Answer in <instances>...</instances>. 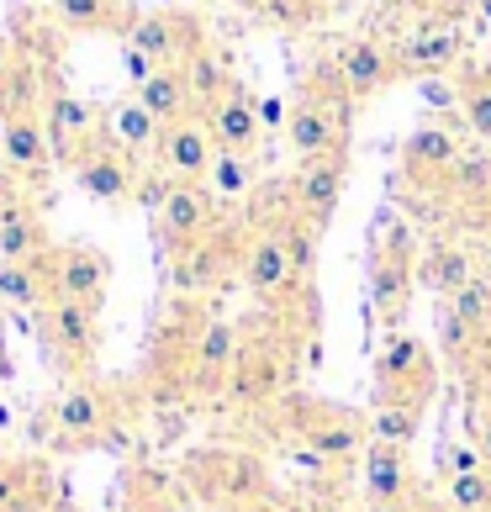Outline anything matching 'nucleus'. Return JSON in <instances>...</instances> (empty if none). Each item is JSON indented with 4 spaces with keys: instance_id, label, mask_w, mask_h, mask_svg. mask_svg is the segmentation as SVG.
I'll return each mask as SVG.
<instances>
[{
    "instance_id": "nucleus-48",
    "label": "nucleus",
    "mask_w": 491,
    "mask_h": 512,
    "mask_svg": "<svg viewBox=\"0 0 491 512\" xmlns=\"http://www.w3.org/2000/svg\"><path fill=\"white\" fill-rule=\"evenodd\" d=\"M0 428H11V407L6 402H0Z\"/></svg>"
},
{
    "instance_id": "nucleus-50",
    "label": "nucleus",
    "mask_w": 491,
    "mask_h": 512,
    "mask_svg": "<svg viewBox=\"0 0 491 512\" xmlns=\"http://www.w3.org/2000/svg\"><path fill=\"white\" fill-rule=\"evenodd\" d=\"M486 212H491V191H486V206H481V217H486Z\"/></svg>"
},
{
    "instance_id": "nucleus-5",
    "label": "nucleus",
    "mask_w": 491,
    "mask_h": 512,
    "mask_svg": "<svg viewBox=\"0 0 491 512\" xmlns=\"http://www.w3.org/2000/svg\"><path fill=\"white\" fill-rule=\"evenodd\" d=\"M433 386H439V365L423 338L412 333H391L381 359H375V402H433Z\"/></svg>"
},
{
    "instance_id": "nucleus-20",
    "label": "nucleus",
    "mask_w": 491,
    "mask_h": 512,
    "mask_svg": "<svg viewBox=\"0 0 491 512\" xmlns=\"http://www.w3.org/2000/svg\"><path fill=\"white\" fill-rule=\"evenodd\" d=\"M43 127H48V143H53V159L59 164H74L80 159V148L96 138V111H90L80 96H69V90L53 85V96L43 106Z\"/></svg>"
},
{
    "instance_id": "nucleus-29",
    "label": "nucleus",
    "mask_w": 491,
    "mask_h": 512,
    "mask_svg": "<svg viewBox=\"0 0 491 512\" xmlns=\"http://www.w3.org/2000/svg\"><path fill=\"white\" fill-rule=\"evenodd\" d=\"M53 16L69 32H122V37L138 22V11L127 0H53Z\"/></svg>"
},
{
    "instance_id": "nucleus-28",
    "label": "nucleus",
    "mask_w": 491,
    "mask_h": 512,
    "mask_svg": "<svg viewBox=\"0 0 491 512\" xmlns=\"http://www.w3.org/2000/svg\"><path fill=\"white\" fill-rule=\"evenodd\" d=\"M106 138L117 143L122 154H148V148H159L164 122H159L138 96H127V101H117V106L106 111Z\"/></svg>"
},
{
    "instance_id": "nucleus-41",
    "label": "nucleus",
    "mask_w": 491,
    "mask_h": 512,
    "mask_svg": "<svg viewBox=\"0 0 491 512\" xmlns=\"http://www.w3.org/2000/svg\"><path fill=\"white\" fill-rule=\"evenodd\" d=\"M286 512H338V502H328L317 486H307L301 497H291V502H286Z\"/></svg>"
},
{
    "instance_id": "nucleus-13",
    "label": "nucleus",
    "mask_w": 491,
    "mask_h": 512,
    "mask_svg": "<svg viewBox=\"0 0 491 512\" xmlns=\"http://www.w3.org/2000/svg\"><path fill=\"white\" fill-rule=\"evenodd\" d=\"M53 433L64 444L85 449V444H106V433L117 428V412H111V396L96 381H74L59 402H53Z\"/></svg>"
},
{
    "instance_id": "nucleus-26",
    "label": "nucleus",
    "mask_w": 491,
    "mask_h": 512,
    "mask_svg": "<svg viewBox=\"0 0 491 512\" xmlns=\"http://www.w3.org/2000/svg\"><path fill=\"white\" fill-rule=\"evenodd\" d=\"M228 264H233V249H228V238H201L191 243V249H180L175 254V291H212L217 280H228Z\"/></svg>"
},
{
    "instance_id": "nucleus-45",
    "label": "nucleus",
    "mask_w": 491,
    "mask_h": 512,
    "mask_svg": "<svg viewBox=\"0 0 491 512\" xmlns=\"http://www.w3.org/2000/svg\"><path fill=\"white\" fill-rule=\"evenodd\" d=\"M233 512H286L280 502H270V497H254V502H238Z\"/></svg>"
},
{
    "instance_id": "nucleus-21",
    "label": "nucleus",
    "mask_w": 491,
    "mask_h": 512,
    "mask_svg": "<svg viewBox=\"0 0 491 512\" xmlns=\"http://www.w3.org/2000/svg\"><path fill=\"white\" fill-rule=\"evenodd\" d=\"M460 32L455 27H418V32H407L402 43H396L391 53H396V74H412V80H433V74H444L449 64L460 59Z\"/></svg>"
},
{
    "instance_id": "nucleus-23",
    "label": "nucleus",
    "mask_w": 491,
    "mask_h": 512,
    "mask_svg": "<svg viewBox=\"0 0 491 512\" xmlns=\"http://www.w3.org/2000/svg\"><path fill=\"white\" fill-rule=\"evenodd\" d=\"M0 154H6V164L16 175H48L59 164L43 117H6V127H0Z\"/></svg>"
},
{
    "instance_id": "nucleus-4",
    "label": "nucleus",
    "mask_w": 491,
    "mask_h": 512,
    "mask_svg": "<svg viewBox=\"0 0 491 512\" xmlns=\"http://www.w3.org/2000/svg\"><path fill=\"white\" fill-rule=\"evenodd\" d=\"M296 381V349L286 344L280 333H243V349H238V365H233V381L228 396L243 407H270L291 391Z\"/></svg>"
},
{
    "instance_id": "nucleus-2",
    "label": "nucleus",
    "mask_w": 491,
    "mask_h": 512,
    "mask_svg": "<svg viewBox=\"0 0 491 512\" xmlns=\"http://www.w3.org/2000/svg\"><path fill=\"white\" fill-rule=\"evenodd\" d=\"M418 243H412V227L402 217H381L370 243V264H365V286H370V312L375 322H396L407 317V301L418 291Z\"/></svg>"
},
{
    "instance_id": "nucleus-34",
    "label": "nucleus",
    "mask_w": 491,
    "mask_h": 512,
    "mask_svg": "<svg viewBox=\"0 0 491 512\" xmlns=\"http://www.w3.org/2000/svg\"><path fill=\"white\" fill-rule=\"evenodd\" d=\"M449 312H455L476 338H486V344H491V275L465 280V286L449 296Z\"/></svg>"
},
{
    "instance_id": "nucleus-49",
    "label": "nucleus",
    "mask_w": 491,
    "mask_h": 512,
    "mask_svg": "<svg viewBox=\"0 0 491 512\" xmlns=\"http://www.w3.org/2000/svg\"><path fill=\"white\" fill-rule=\"evenodd\" d=\"M481 11H486V22H491V0H481Z\"/></svg>"
},
{
    "instance_id": "nucleus-1",
    "label": "nucleus",
    "mask_w": 491,
    "mask_h": 512,
    "mask_svg": "<svg viewBox=\"0 0 491 512\" xmlns=\"http://www.w3.org/2000/svg\"><path fill=\"white\" fill-rule=\"evenodd\" d=\"M270 407L286 412L280 417V433H286L291 444L312 449L328 470H344L349 460H365V449H370L365 412L338 407V402H317V396H296V391H286Z\"/></svg>"
},
{
    "instance_id": "nucleus-6",
    "label": "nucleus",
    "mask_w": 491,
    "mask_h": 512,
    "mask_svg": "<svg viewBox=\"0 0 491 512\" xmlns=\"http://www.w3.org/2000/svg\"><path fill=\"white\" fill-rule=\"evenodd\" d=\"M217 206H222V201L206 191L201 180H169L164 201L154 206L159 238L169 243V254H180V249H191V243L212 238V233H217Z\"/></svg>"
},
{
    "instance_id": "nucleus-11",
    "label": "nucleus",
    "mask_w": 491,
    "mask_h": 512,
    "mask_svg": "<svg viewBox=\"0 0 491 512\" xmlns=\"http://www.w3.org/2000/svg\"><path fill=\"white\" fill-rule=\"evenodd\" d=\"M344 180H349V154H323V159H301L291 175V206L296 217H307L317 233L333 222L338 201H344Z\"/></svg>"
},
{
    "instance_id": "nucleus-43",
    "label": "nucleus",
    "mask_w": 491,
    "mask_h": 512,
    "mask_svg": "<svg viewBox=\"0 0 491 512\" xmlns=\"http://www.w3.org/2000/svg\"><path fill=\"white\" fill-rule=\"evenodd\" d=\"M286 111H291V106H280V101H264V106H259V117H264V127H286Z\"/></svg>"
},
{
    "instance_id": "nucleus-47",
    "label": "nucleus",
    "mask_w": 491,
    "mask_h": 512,
    "mask_svg": "<svg viewBox=\"0 0 491 512\" xmlns=\"http://www.w3.org/2000/svg\"><path fill=\"white\" fill-rule=\"evenodd\" d=\"M476 238H481V249H486V254H491V212H486V217H481V222H476Z\"/></svg>"
},
{
    "instance_id": "nucleus-44",
    "label": "nucleus",
    "mask_w": 491,
    "mask_h": 512,
    "mask_svg": "<svg viewBox=\"0 0 491 512\" xmlns=\"http://www.w3.org/2000/svg\"><path fill=\"white\" fill-rule=\"evenodd\" d=\"M402 512H449V507H444V502H433L428 491H418V497H412V502H407Z\"/></svg>"
},
{
    "instance_id": "nucleus-22",
    "label": "nucleus",
    "mask_w": 491,
    "mask_h": 512,
    "mask_svg": "<svg viewBox=\"0 0 491 512\" xmlns=\"http://www.w3.org/2000/svg\"><path fill=\"white\" fill-rule=\"evenodd\" d=\"M476 275H481V264H476V254H470L460 238H428L423 243V254H418V286L439 291V296H455L465 280H476Z\"/></svg>"
},
{
    "instance_id": "nucleus-18",
    "label": "nucleus",
    "mask_w": 491,
    "mask_h": 512,
    "mask_svg": "<svg viewBox=\"0 0 491 512\" xmlns=\"http://www.w3.org/2000/svg\"><path fill=\"white\" fill-rule=\"evenodd\" d=\"M154 154H159L164 180H201L206 185V169H212V159H217V143H212V132H206L201 117H185V122L164 127Z\"/></svg>"
},
{
    "instance_id": "nucleus-24",
    "label": "nucleus",
    "mask_w": 491,
    "mask_h": 512,
    "mask_svg": "<svg viewBox=\"0 0 491 512\" xmlns=\"http://www.w3.org/2000/svg\"><path fill=\"white\" fill-rule=\"evenodd\" d=\"M48 74L32 53H16V64L0 74V117H43L48 106Z\"/></svg>"
},
{
    "instance_id": "nucleus-35",
    "label": "nucleus",
    "mask_w": 491,
    "mask_h": 512,
    "mask_svg": "<svg viewBox=\"0 0 491 512\" xmlns=\"http://www.w3.org/2000/svg\"><path fill=\"white\" fill-rule=\"evenodd\" d=\"M460 122H465V132L470 138H481V143H491V69L486 74H470V80L460 85Z\"/></svg>"
},
{
    "instance_id": "nucleus-16",
    "label": "nucleus",
    "mask_w": 491,
    "mask_h": 512,
    "mask_svg": "<svg viewBox=\"0 0 491 512\" xmlns=\"http://www.w3.org/2000/svg\"><path fill=\"white\" fill-rule=\"evenodd\" d=\"M43 328H48V344L59 349V359H64V365H74V370H85L90 354H96V344H101L96 307H85V301H69V296H48Z\"/></svg>"
},
{
    "instance_id": "nucleus-33",
    "label": "nucleus",
    "mask_w": 491,
    "mask_h": 512,
    "mask_svg": "<svg viewBox=\"0 0 491 512\" xmlns=\"http://www.w3.org/2000/svg\"><path fill=\"white\" fill-rule=\"evenodd\" d=\"M206 191L217 201L254 196V154H217L212 169H206Z\"/></svg>"
},
{
    "instance_id": "nucleus-32",
    "label": "nucleus",
    "mask_w": 491,
    "mask_h": 512,
    "mask_svg": "<svg viewBox=\"0 0 491 512\" xmlns=\"http://www.w3.org/2000/svg\"><path fill=\"white\" fill-rule=\"evenodd\" d=\"M0 296L11 301V307H48V270H43V259H32V264H16V259H0Z\"/></svg>"
},
{
    "instance_id": "nucleus-12",
    "label": "nucleus",
    "mask_w": 491,
    "mask_h": 512,
    "mask_svg": "<svg viewBox=\"0 0 491 512\" xmlns=\"http://www.w3.org/2000/svg\"><path fill=\"white\" fill-rule=\"evenodd\" d=\"M323 69L349 90L354 101H365V96H375V90H386L391 80H402V74H396V53L386 43H375V37H344V43L328 53Z\"/></svg>"
},
{
    "instance_id": "nucleus-42",
    "label": "nucleus",
    "mask_w": 491,
    "mask_h": 512,
    "mask_svg": "<svg viewBox=\"0 0 491 512\" xmlns=\"http://www.w3.org/2000/svg\"><path fill=\"white\" fill-rule=\"evenodd\" d=\"M154 69H159L154 59H143L138 48H127V74H132V80H138V85H143V80H148V74H154Z\"/></svg>"
},
{
    "instance_id": "nucleus-19",
    "label": "nucleus",
    "mask_w": 491,
    "mask_h": 512,
    "mask_svg": "<svg viewBox=\"0 0 491 512\" xmlns=\"http://www.w3.org/2000/svg\"><path fill=\"white\" fill-rule=\"evenodd\" d=\"M455 164H460V138H455L449 127H439V122L418 127V132L402 143V175H407L412 185H444Z\"/></svg>"
},
{
    "instance_id": "nucleus-9",
    "label": "nucleus",
    "mask_w": 491,
    "mask_h": 512,
    "mask_svg": "<svg viewBox=\"0 0 491 512\" xmlns=\"http://www.w3.org/2000/svg\"><path fill=\"white\" fill-rule=\"evenodd\" d=\"M360 491L370 512H402L418 497V470H412V449H391V444H370L360 460Z\"/></svg>"
},
{
    "instance_id": "nucleus-37",
    "label": "nucleus",
    "mask_w": 491,
    "mask_h": 512,
    "mask_svg": "<svg viewBox=\"0 0 491 512\" xmlns=\"http://www.w3.org/2000/svg\"><path fill=\"white\" fill-rule=\"evenodd\" d=\"M465 439L481 449V465L491 470V402H470L465 407Z\"/></svg>"
},
{
    "instance_id": "nucleus-39",
    "label": "nucleus",
    "mask_w": 491,
    "mask_h": 512,
    "mask_svg": "<svg viewBox=\"0 0 491 512\" xmlns=\"http://www.w3.org/2000/svg\"><path fill=\"white\" fill-rule=\"evenodd\" d=\"M27 502V491H22V470H11L6 460H0V512H16Z\"/></svg>"
},
{
    "instance_id": "nucleus-36",
    "label": "nucleus",
    "mask_w": 491,
    "mask_h": 512,
    "mask_svg": "<svg viewBox=\"0 0 491 512\" xmlns=\"http://www.w3.org/2000/svg\"><path fill=\"white\" fill-rule=\"evenodd\" d=\"M444 507L449 512H491V470H470V476L444 481Z\"/></svg>"
},
{
    "instance_id": "nucleus-40",
    "label": "nucleus",
    "mask_w": 491,
    "mask_h": 512,
    "mask_svg": "<svg viewBox=\"0 0 491 512\" xmlns=\"http://www.w3.org/2000/svg\"><path fill=\"white\" fill-rule=\"evenodd\" d=\"M423 101L428 106H460V85H444L439 74H433V80H423Z\"/></svg>"
},
{
    "instance_id": "nucleus-7",
    "label": "nucleus",
    "mask_w": 491,
    "mask_h": 512,
    "mask_svg": "<svg viewBox=\"0 0 491 512\" xmlns=\"http://www.w3.org/2000/svg\"><path fill=\"white\" fill-rule=\"evenodd\" d=\"M191 476L201 481V491L222 507H238V502H254V497H270V481H264V465L259 454H243V449H206L191 460Z\"/></svg>"
},
{
    "instance_id": "nucleus-15",
    "label": "nucleus",
    "mask_w": 491,
    "mask_h": 512,
    "mask_svg": "<svg viewBox=\"0 0 491 512\" xmlns=\"http://www.w3.org/2000/svg\"><path fill=\"white\" fill-rule=\"evenodd\" d=\"M127 48H138L143 59H154L159 69L185 64L201 48V27H196V16H185V11H143L127 32Z\"/></svg>"
},
{
    "instance_id": "nucleus-3",
    "label": "nucleus",
    "mask_w": 491,
    "mask_h": 512,
    "mask_svg": "<svg viewBox=\"0 0 491 512\" xmlns=\"http://www.w3.org/2000/svg\"><path fill=\"white\" fill-rule=\"evenodd\" d=\"M238 280L254 301H264V307H286L291 296H301V275L291 264L286 222L249 227V238H243V249H238Z\"/></svg>"
},
{
    "instance_id": "nucleus-25",
    "label": "nucleus",
    "mask_w": 491,
    "mask_h": 512,
    "mask_svg": "<svg viewBox=\"0 0 491 512\" xmlns=\"http://www.w3.org/2000/svg\"><path fill=\"white\" fill-rule=\"evenodd\" d=\"M132 96H138L148 111H154L164 127H169V122H185V117H201V111H196V96H191V80H185L180 64L154 69L138 90H132Z\"/></svg>"
},
{
    "instance_id": "nucleus-27",
    "label": "nucleus",
    "mask_w": 491,
    "mask_h": 512,
    "mask_svg": "<svg viewBox=\"0 0 491 512\" xmlns=\"http://www.w3.org/2000/svg\"><path fill=\"white\" fill-rule=\"evenodd\" d=\"M43 254H48V227H43V217H37V206L6 201V212H0V259L32 264Z\"/></svg>"
},
{
    "instance_id": "nucleus-17",
    "label": "nucleus",
    "mask_w": 491,
    "mask_h": 512,
    "mask_svg": "<svg viewBox=\"0 0 491 512\" xmlns=\"http://www.w3.org/2000/svg\"><path fill=\"white\" fill-rule=\"evenodd\" d=\"M206 132H212L217 154H254L259 138H264V117H259V101L249 96L243 85H233L212 111H201Z\"/></svg>"
},
{
    "instance_id": "nucleus-46",
    "label": "nucleus",
    "mask_w": 491,
    "mask_h": 512,
    "mask_svg": "<svg viewBox=\"0 0 491 512\" xmlns=\"http://www.w3.org/2000/svg\"><path fill=\"white\" fill-rule=\"evenodd\" d=\"M11 64H16V48H11V37H6V32H0V74H6Z\"/></svg>"
},
{
    "instance_id": "nucleus-14",
    "label": "nucleus",
    "mask_w": 491,
    "mask_h": 512,
    "mask_svg": "<svg viewBox=\"0 0 491 512\" xmlns=\"http://www.w3.org/2000/svg\"><path fill=\"white\" fill-rule=\"evenodd\" d=\"M43 270H48L53 296L85 301V307H96V312H101L106 280H111V264H106L101 249H90V243H64V249L43 254Z\"/></svg>"
},
{
    "instance_id": "nucleus-30",
    "label": "nucleus",
    "mask_w": 491,
    "mask_h": 512,
    "mask_svg": "<svg viewBox=\"0 0 491 512\" xmlns=\"http://www.w3.org/2000/svg\"><path fill=\"white\" fill-rule=\"evenodd\" d=\"M423 412L418 402H375L365 412V423H370V444H391V449H412L418 444V433H423Z\"/></svg>"
},
{
    "instance_id": "nucleus-8",
    "label": "nucleus",
    "mask_w": 491,
    "mask_h": 512,
    "mask_svg": "<svg viewBox=\"0 0 491 512\" xmlns=\"http://www.w3.org/2000/svg\"><path fill=\"white\" fill-rule=\"evenodd\" d=\"M238 349H243V328H233V322H222V317H206L201 328H196L185 391H191V396H222V391H228V381H233Z\"/></svg>"
},
{
    "instance_id": "nucleus-31",
    "label": "nucleus",
    "mask_w": 491,
    "mask_h": 512,
    "mask_svg": "<svg viewBox=\"0 0 491 512\" xmlns=\"http://www.w3.org/2000/svg\"><path fill=\"white\" fill-rule=\"evenodd\" d=\"M180 69H185V80H191L196 111H212V106H217V101L233 90V74H228V64H222V59H217V53L206 48V43H201V48L191 53V59L180 64Z\"/></svg>"
},
{
    "instance_id": "nucleus-10",
    "label": "nucleus",
    "mask_w": 491,
    "mask_h": 512,
    "mask_svg": "<svg viewBox=\"0 0 491 512\" xmlns=\"http://www.w3.org/2000/svg\"><path fill=\"white\" fill-rule=\"evenodd\" d=\"M74 180H80L85 196H96L106 206H122V201L138 196V169H132V154H122L106 132H96V138L80 148V159H74Z\"/></svg>"
},
{
    "instance_id": "nucleus-38",
    "label": "nucleus",
    "mask_w": 491,
    "mask_h": 512,
    "mask_svg": "<svg viewBox=\"0 0 491 512\" xmlns=\"http://www.w3.org/2000/svg\"><path fill=\"white\" fill-rule=\"evenodd\" d=\"M444 470H449V476H470V470H481V449L476 444H449L444 449Z\"/></svg>"
}]
</instances>
